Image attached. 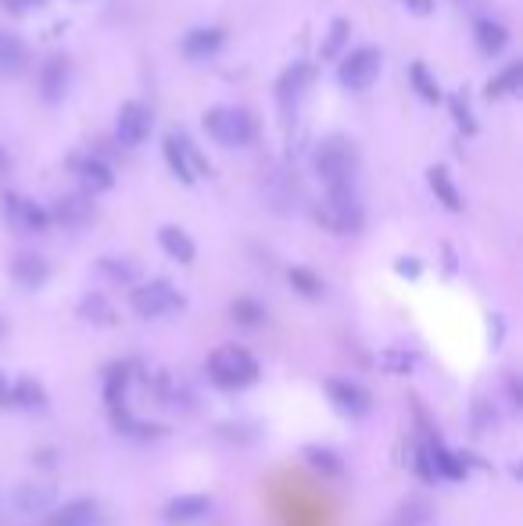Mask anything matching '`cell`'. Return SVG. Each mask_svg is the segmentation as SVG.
Returning <instances> with one entry per match:
<instances>
[{
    "label": "cell",
    "instance_id": "cell-1",
    "mask_svg": "<svg viewBox=\"0 0 523 526\" xmlns=\"http://www.w3.org/2000/svg\"><path fill=\"white\" fill-rule=\"evenodd\" d=\"M316 172L326 183V190H344L355 187L359 176V151L348 136H326L316 151Z\"/></svg>",
    "mask_w": 523,
    "mask_h": 526
},
{
    "label": "cell",
    "instance_id": "cell-2",
    "mask_svg": "<svg viewBox=\"0 0 523 526\" xmlns=\"http://www.w3.org/2000/svg\"><path fill=\"white\" fill-rule=\"evenodd\" d=\"M208 376L223 391H241V387H251L258 380V362L251 351L237 348V344H223L208 355Z\"/></svg>",
    "mask_w": 523,
    "mask_h": 526
},
{
    "label": "cell",
    "instance_id": "cell-3",
    "mask_svg": "<svg viewBox=\"0 0 523 526\" xmlns=\"http://www.w3.org/2000/svg\"><path fill=\"white\" fill-rule=\"evenodd\" d=\"M205 129L215 144H223V147H244L251 140V133H255L248 111H241V108H208Z\"/></svg>",
    "mask_w": 523,
    "mask_h": 526
},
{
    "label": "cell",
    "instance_id": "cell-4",
    "mask_svg": "<svg viewBox=\"0 0 523 526\" xmlns=\"http://www.w3.org/2000/svg\"><path fill=\"white\" fill-rule=\"evenodd\" d=\"M129 305H133V312H137L140 319H162V315L183 308V297L169 280H151V283H140V287L129 294Z\"/></svg>",
    "mask_w": 523,
    "mask_h": 526
},
{
    "label": "cell",
    "instance_id": "cell-5",
    "mask_svg": "<svg viewBox=\"0 0 523 526\" xmlns=\"http://www.w3.org/2000/svg\"><path fill=\"white\" fill-rule=\"evenodd\" d=\"M319 222H326V226L337 233H359L362 230V204H359L355 187L330 190L326 208L319 212Z\"/></svg>",
    "mask_w": 523,
    "mask_h": 526
},
{
    "label": "cell",
    "instance_id": "cell-6",
    "mask_svg": "<svg viewBox=\"0 0 523 526\" xmlns=\"http://www.w3.org/2000/svg\"><path fill=\"white\" fill-rule=\"evenodd\" d=\"M58 505V487L51 480H26L11 491V509L22 516H43Z\"/></svg>",
    "mask_w": 523,
    "mask_h": 526
},
{
    "label": "cell",
    "instance_id": "cell-7",
    "mask_svg": "<svg viewBox=\"0 0 523 526\" xmlns=\"http://www.w3.org/2000/svg\"><path fill=\"white\" fill-rule=\"evenodd\" d=\"M380 61L384 58H380L377 47H359L341 61V83L348 90H369L373 79L380 76Z\"/></svg>",
    "mask_w": 523,
    "mask_h": 526
},
{
    "label": "cell",
    "instance_id": "cell-8",
    "mask_svg": "<svg viewBox=\"0 0 523 526\" xmlns=\"http://www.w3.org/2000/svg\"><path fill=\"white\" fill-rule=\"evenodd\" d=\"M165 158H169V169L176 172V179H183V183H194V179L208 172V162L187 136H169L165 140Z\"/></svg>",
    "mask_w": 523,
    "mask_h": 526
},
{
    "label": "cell",
    "instance_id": "cell-9",
    "mask_svg": "<svg viewBox=\"0 0 523 526\" xmlns=\"http://www.w3.org/2000/svg\"><path fill=\"white\" fill-rule=\"evenodd\" d=\"M151 133V108L140 101H126L119 108V144L140 147Z\"/></svg>",
    "mask_w": 523,
    "mask_h": 526
},
{
    "label": "cell",
    "instance_id": "cell-10",
    "mask_svg": "<svg viewBox=\"0 0 523 526\" xmlns=\"http://www.w3.org/2000/svg\"><path fill=\"white\" fill-rule=\"evenodd\" d=\"M326 394H330V401L341 408L344 416L362 419L369 412V391H362L359 383L352 380H326Z\"/></svg>",
    "mask_w": 523,
    "mask_h": 526
},
{
    "label": "cell",
    "instance_id": "cell-11",
    "mask_svg": "<svg viewBox=\"0 0 523 526\" xmlns=\"http://www.w3.org/2000/svg\"><path fill=\"white\" fill-rule=\"evenodd\" d=\"M51 526H104L101 505H97L94 498H76L69 501V505L54 509Z\"/></svg>",
    "mask_w": 523,
    "mask_h": 526
},
{
    "label": "cell",
    "instance_id": "cell-12",
    "mask_svg": "<svg viewBox=\"0 0 523 526\" xmlns=\"http://www.w3.org/2000/svg\"><path fill=\"white\" fill-rule=\"evenodd\" d=\"M208 512H212V498H205V494H180V498H172L169 505H165V523L187 526V523H198Z\"/></svg>",
    "mask_w": 523,
    "mask_h": 526
},
{
    "label": "cell",
    "instance_id": "cell-13",
    "mask_svg": "<svg viewBox=\"0 0 523 526\" xmlns=\"http://www.w3.org/2000/svg\"><path fill=\"white\" fill-rule=\"evenodd\" d=\"M4 212H8V219L15 222L18 230H26V233L47 230V222H51V215L43 212L40 204L26 201V197H4Z\"/></svg>",
    "mask_w": 523,
    "mask_h": 526
},
{
    "label": "cell",
    "instance_id": "cell-14",
    "mask_svg": "<svg viewBox=\"0 0 523 526\" xmlns=\"http://www.w3.org/2000/svg\"><path fill=\"white\" fill-rule=\"evenodd\" d=\"M40 90L47 101H61L65 90H69V61L65 58H51L40 68Z\"/></svg>",
    "mask_w": 523,
    "mask_h": 526
},
{
    "label": "cell",
    "instance_id": "cell-15",
    "mask_svg": "<svg viewBox=\"0 0 523 526\" xmlns=\"http://www.w3.org/2000/svg\"><path fill=\"white\" fill-rule=\"evenodd\" d=\"M11 276H15L22 287L36 290L47 283V276H51V265H47V258L40 255H18L15 262H11Z\"/></svg>",
    "mask_w": 523,
    "mask_h": 526
},
{
    "label": "cell",
    "instance_id": "cell-16",
    "mask_svg": "<svg viewBox=\"0 0 523 526\" xmlns=\"http://www.w3.org/2000/svg\"><path fill=\"white\" fill-rule=\"evenodd\" d=\"M54 219H58L61 226H69V230H79V226H86V222L94 219V204L76 194L61 197V201L54 204Z\"/></svg>",
    "mask_w": 523,
    "mask_h": 526
},
{
    "label": "cell",
    "instance_id": "cell-17",
    "mask_svg": "<svg viewBox=\"0 0 523 526\" xmlns=\"http://www.w3.org/2000/svg\"><path fill=\"white\" fill-rule=\"evenodd\" d=\"M309 79H312V68L309 65H294V68H287V72H283L280 90H276V97H280L283 108H291V104L301 101V94H305Z\"/></svg>",
    "mask_w": 523,
    "mask_h": 526
},
{
    "label": "cell",
    "instance_id": "cell-18",
    "mask_svg": "<svg viewBox=\"0 0 523 526\" xmlns=\"http://www.w3.org/2000/svg\"><path fill=\"white\" fill-rule=\"evenodd\" d=\"M158 244L165 247V255L176 258V262H194V255H198V247H194V240L187 237V233L180 230V226H165L162 233H158Z\"/></svg>",
    "mask_w": 523,
    "mask_h": 526
},
{
    "label": "cell",
    "instance_id": "cell-19",
    "mask_svg": "<svg viewBox=\"0 0 523 526\" xmlns=\"http://www.w3.org/2000/svg\"><path fill=\"white\" fill-rule=\"evenodd\" d=\"M26 68V43L11 33H0V76H15Z\"/></svg>",
    "mask_w": 523,
    "mask_h": 526
},
{
    "label": "cell",
    "instance_id": "cell-20",
    "mask_svg": "<svg viewBox=\"0 0 523 526\" xmlns=\"http://www.w3.org/2000/svg\"><path fill=\"white\" fill-rule=\"evenodd\" d=\"M430 516H434V509L427 498H405L391 516V526H427Z\"/></svg>",
    "mask_w": 523,
    "mask_h": 526
},
{
    "label": "cell",
    "instance_id": "cell-21",
    "mask_svg": "<svg viewBox=\"0 0 523 526\" xmlns=\"http://www.w3.org/2000/svg\"><path fill=\"white\" fill-rule=\"evenodd\" d=\"M223 47V33L219 29H194V33H187V40H183V51L190 54V58H208V54H215Z\"/></svg>",
    "mask_w": 523,
    "mask_h": 526
},
{
    "label": "cell",
    "instance_id": "cell-22",
    "mask_svg": "<svg viewBox=\"0 0 523 526\" xmlns=\"http://www.w3.org/2000/svg\"><path fill=\"white\" fill-rule=\"evenodd\" d=\"M427 176H430V190H434V197L445 204L448 212H459V208H463V197H459V190H455L452 176H448L445 169H438V165H434Z\"/></svg>",
    "mask_w": 523,
    "mask_h": 526
},
{
    "label": "cell",
    "instance_id": "cell-23",
    "mask_svg": "<svg viewBox=\"0 0 523 526\" xmlns=\"http://www.w3.org/2000/svg\"><path fill=\"white\" fill-rule=\"evenodd\" d=\"M76 172L90 190H112V183H115L112 169H108L104 162H97V158H83V162H76Z\"/></svg>",
    "mask_w": 523,
    "mask_h": 526
},
{
    "label": "cell",
    "instance_id": "cell-24",
    "mask_svg": "<svg viewBox=\"0 0 523 526\" xmlns=\"http://www.w3.org/2000/svg\"><path fill=\"white\" fill-rule=\"evenodd\" d=\"M305 459H309V466L316 469L319 476H330V480H337V476L344 473V462L337 459L330 448H319V444H309V448H305Z\"/></svg>",
    "mask_w": 523,
    "mask_h": 526
},
{
    "label": "cell",
    "instance_id": "cell-25",
    "mask_svg": "<svg viewBox=\"0 0 523 526\" xmlns=\"http://www.w3.org/2000/svg\"><path fill=\"white\" fill-rule=\"evenodd\" d=\"M79 315L90 319V323H97V326H112L115 323V308L108 305V297L104 294H86L83 305H79Z\"/></svg>",
    "mask_w": 523,
    "mask_h": 526
},
{
    "label": "cell",
    "instance_id": "cell-26",
    "mask_svg": "<svg viewBox=\"0 0 523 526\" xmlns=\"http://www.w3.org/2000/svg\"><path fill=\"white\" fill-rule=\"evenodd\" d=\"M11 401L22 408H43L47 405V394H43V387L36 380H29V376H22V380L11 383Z\"/></svg>",
    "mask_w": 523,
    "mask_h": 526
},
{
    "label": "cell",
    "instance_id": "cell-27",
    "mask_svg": "<svg viewBox=\"0 0 523 526\" xmlns=\"http://www.w3.org/2000/svg\"><path fill=\"white\" fill-rule=\"evenodd\" d=\"M434 469H438V480H466V462L441 448L438 441H434Z\"/></svg>",
    "mask_w": 523,
    "mask_h": 526
},
{
    "label": "cell",
    "instance_id": "cell-28",
    "mask_svg": "<svg viewBox=\"0 0 523 526\" xmlns=\"http://www.w3.org/2000/svg\"><path fill=\"white\" fill-rule=\"evenodd\" d=\"M520 79H523V65L520 61H513V65L502 72V76H495L488 83V97L495 101V97H509V94H520Z\"/></svg>",
    "mask_w": 523,
    "mask_h": 526
},
{
    "label": "cell",
    "instance_id": "cell-29",
    "mask_svg": "<svg viewBox=\"0 0 523 526\" xmlns=\"http://www.w3.org/2000/svg\"><path fill=\"white\" fill-rule=\"evenodd\" d=\"M506 43H509L506 26H498V22H481V26H477V47H481L484 54H498Z\"/></svg>",
    "mask_w": 523,
    "mask_h": 526
},
{
    "label": "cell",
    "instance_id": "cell-30",
    "mask_svg": "<svg viewBox=\"0 0 523 526\" xmlns=\"http://www.w3.org/2000/svg\"><path fill=\"white\" fill-rule=\"evenodd\" d=\"M230 312H233V319H237L241 326H258L262 319H266V308L258 305L255 297H237Z\"/></svg>",
    "mask_w": 523,
    "mask_h": 526
},
{
    "label": "cell",
    "instance_id": "cell-31",
    "mask_svg": "<svg viewBox=\"0 0 523 526\" xmlns=\"http://www.w3.org/2000/svg\"><path fill=\"white\" fill-rule=\"evenodd\" d=\"M101 272L115 283H133L137 280V265L126 258H101Z\"/></svg>",
    "mask_w": 523,
    "mask_h": 526
},
{
    "label": "cell",
    "instance_id": "cell-32",
    "mask_svg": "<svg viewBox=\"0 0 523 526\" xmlns=\"http://www.w3.org/2000/svg\"><path fill=\"white\" fill-rule=\"evenodd\" d=\"M416 473H420L427 484L438 480V469H434V444H420V448H416Z\"/></svg>",
    "mask_w": 523,
    "mask_h": 526
},
{
    "label": "cell",
    "instance_id": "cell-33",
    "mask_svg": "<svg viewBox=\"0 0 523 526\" xmlns=\"http://www.w3.org/2000/svg\"><path fill=\"white\" fill-rule=\"evenodd\" d=\"M291 283H294V287H298L305 297H319V294H323V283H319V280H316V272H309V269H294V272H291Z\"/></svg>",
    "mask_w": 523,
    "mask_h": 526
},
{
    "label": "cell",
    "instance_id": "cell-34",
    "mask_svg": "<svg viewBox=\"0 0 523 526\" xmlns=\"http://www.w3.org/2000/svg\"><path fill=\"white\" fill-rule=\"evenodd\" d=\"M412 79H416V86H420V94L427 97V101H441V90H438V83L427 76V68L412 65Z\"/></svg>",
    "mask_w": 523,
    "mask_h": 526
},
{
    "label": "cell",
    "instance_id": "cell-35",
    "mask_svg": "<svg viewBox=\"0 0 523 526\" xmlns=\"http://www.w3.org/2000/svg\"><path fill=\"white\" fill-rule=\"evenodd\" d=\"M344 40H348V22H344V18H337L334 29H330V40L323 43V58H334V54L341 51Z\"/></svg>",
    "mask_w": 523,
    "mask_h": 526
},
{
    "label": "cell",
    "instance_id": "cell-36",
    "mask_svg": "<svg viewBox=\"0 0 523 526\" xmlns=\"http://www.w3.org/2000/svg\"><path fill=\"white\" fill-rule=\"evenodd\" d=\"M0 8L8 15H29V11L43 8V0H0Z\"/></svg>",
    "mask_w": 523,
    "mask_h": 526
},
{
    "label": "cell",
    "instance_id": "cell-37",
    "mask_svg": "<svg viewBox=\"0 0 523 526\" xmlns=\"http://www.w3.org/2000/svg\"><path fill=\"white\" fill-rule=\"evenodd\" d=\"M387 369H395V373H409L412 369V355H402V351H387Z\"/></svg>",
    "mask_w": 523,
    "mask_h": 526
},
{
    "label": "cell",
    "instance_id": "cell-38",
    "mask_svg": "<svg viewBox=\"0 0 523 526\" xmlns=\"http://www.w3.org/2000/svg\"><path fill=\"white\" fill-rule=\"evenodd\" d=\"M452 111H455V122H459V126H463V129H470V133H473V129H477V122H473L470 108H463V101H459V97H455V101H452Z\"/></svg>",
    "mask_w": 523,
    "mask_h": 526
},
{
    "label": "cell",
    "instance_id": "cell-39",
    "mask_svg": "<svg viewBox=\"0 0 523 526\" xmlns=\"http://www.w3.org/2000/svg\"><path fill=\"white\" fill-rule=\"evenodd\" d=\"M219 433H223V437H230V441H237V444L255 441V430H241V426H219Z\"/></svg>",
    "mask_w": 523,
    "mask_h": 526
},
{
    "label": "cell",
    "instance_id": "cell-40",
    "mask_svg": "<svg viewBox=\"0 0 523 526\" xmlns=\"http://www.w3.org/2000/svg\"><path fill=\"white\" fill-rule=\"evenodd\" d=\"M398 272L409 276V280H416V276H420V262H416V258H398Z\"/></svg>",
    "mask_w": 523,
    "mask_h": 526
},
{
    "label": "cell",
    "instance_id": "cell-41",
    "mask_svg": "<svg viewBox=\"0 0 523 526\" xmlns=\"http://www.w3.org/2000/svg\"><path fill=\"white\" fill-rule=\"evenodd\" d=\"M405 8L416 11V15H430V11H434V0H405Z\"/></svg>",
    "mask_w": 523,
    "mask_h": 526
},
{
    "label": "cell",
    "instance_id": "cell-42",
    "mask_svg": "<svg viewBox=\"0 0 523 526\" xmlns=\"http://www.w3.org/2000/svg\"><path fill=\"white\" fill-rule=\"evenodd\" d=\"M509 398H513V408H520V380L509 376Z\"/></svg>",
    "mask_w": 523,
    "mask_h": 526
},
{
    "label": "cell",
    "instance_id": "cell-43",
    "mask_svg": "<svg viewBox=\"0 0 523 526\" xmlns=\"http://www.w3.org/2000/svg\"><path fill=\"white\" fill-rule=\"evenodd\" d=\"M8 401H11V383L0 376V405H8Z\"/></svg>",
    "mask_w": 523,
    "mask_h": 526
},
{
    "label": "cell",
    "instance_id": "cell-44",
    "mask_svg": "<svg viewBox=\"0 0 523 526\" xmlns=\"http://www.w3.org/2000/svg\"><path fill=\"white\" fill-rule=\"evenodd\" d=\"M455 4H463V8H477V4H484V0H455Z\"/></svg>",
    "mask_w": 523,
    "mask_h": 526
},
{
    "label": "cell",
    "instance_id": "cell-45",
    "mask_svg": "<svg viewBox=\"0 0 523 526\" xmlns=\"http://www.w3.org/2000/svg\"><path fill=\"white\" fill-rule=\"evenodd\" d=\"M8 169V158H4V151H0V172Z\"/></svg>",
    "mask_w": 523,
    "mask_h": 526
}]
</instances>
